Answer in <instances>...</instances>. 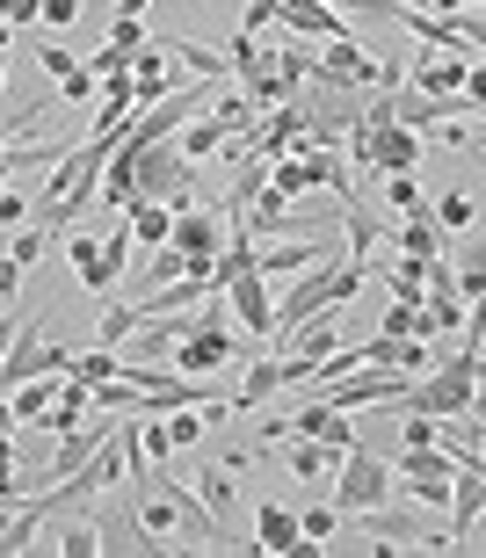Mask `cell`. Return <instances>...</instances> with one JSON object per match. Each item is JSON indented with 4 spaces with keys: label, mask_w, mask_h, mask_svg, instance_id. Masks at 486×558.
Segmentation results:
<instances>
[{
    "label": "cell",
    "mask_w": 486,
    "mask_h": 558,
    "mask_svg": "<svg viewBox=\"0 0 486 558\" xmlns=\"http://www.w3.org/2000/svg\"><path fill=\"white\" fill-rule=\"evenodd\" d=\"M124 218H131V247H168V204L138 196V204H124Z\"/></svg>",
    "instance_id": "cell-17"
},
{
    "label": "cell",
    "mask_w": 486,
    "mask_h": 558,
    "mask_svg": "<svg viewBox=\"0 0 486 558\" xmlns=\"http://www.w3.org/2000/svg\"><path fill=\"white\" fill-rule=\"evenodd\" d=\"M51 551H65V558H95V551H102V530H95V515H81L73 530H59V537H51Z\"/></svg>",
    "instance_id": "cell-21"
},
{
    "label": "cell",
    "mask_w": 486,
    "mask_h": 558,
    "mask_svg": "<svg viewBox=\"0 0 486 558\" xmlns=\"http://www.w3.org/2000/svg\"><path fill=\"white\" fill-rule=\"evenodd\" d=\"M385 204H392V210L406 218V210H428V196L414 189V174H385Z\"/></svg>",
    "instance_id": "cell-24"
},
{
    "label": "cell",
    "mask_w": 486,
    "mask_h": 558,
    "mask_svg": "<svg viewBox=\"0 0 486 558\" xmlns=\"http://www.w3.org/2000/svg\"><path fill=\"white\" fill-rule=\"evenodd\" d=\"M160 51H168V59H190L196 81H226V51H204V44H190V37H168Z\"/></svg>",
    "instance_id": "cell-18"
},
{
    "label": "cell",
    "mask_w": 486,
    "mask_h": 558,
    "mask_svg": "<svg viewBox=\"0 0 486 558\" xmlns=\"http://www.w3.org/2000/svg\"><path fill=\"white\" fill-rule=\"evenodd\" d=\"M102 44H109V51H138V44H146V22H131V15H109Z\"/></svg>",
    "instance_id": "cell-26"
},
{
    "label": "cell",
    "mask_w": 486,
    "mask_h": 558,
    "mask_svg": "<svg viewBox=\"0 0 486 558\" xmlns=\"http://www.w3.org/2000/svg\"><path fill=\"white\" fill-rule=\"evenodd\" d=\"M44 124V109H22V117H0V145L8 138H22V131H37Z\"/></svg>",
    "instance_id": "cell-36"
},
{
    "label": "cell",
    "mask_w": 486,
    "mask_h": 558,
    "mask_svg": "<svg viewBox=\"0 0 486 558\" xmlns=\"http://www.w3.org/2000/svg\"><path fill=\"white\" fill-rule=\"evenodd\" d=\"M247 341H240V333H226V298H204V312H196V327L182 333V341H174L168 349V371L174 377H211V371H226V363H247Z\"/></svg>",
    "instance_id": "cell-2"
},
{
    "label": "cell",
    "mask_w": 486,
    "mask_h": 558,
    "mask_svg": "<svg viewBox=\"0 0 486 558\" xmlns=\"http://www.w3.org/2000/svg\"><path fill=\"white\" fill-rule=\"evenodd\" d=\"M65 254H73V269H81V283L95 290V298H109V290H117V269L102 262V240L87 232V218H81L73 232H65Z\"/></svg>",
    "instance_id": "cell-12"
},
{
    "label": "cell",
    "mask_w": 486,
    "mask_h": 558,
    "mask_svg": "<svg viewBox=\"0 0 486 558\" xmlns=\"http://www.w3.org/2000/svg\"><path fill=\"white\" fill-rule=\"evenodd\" d=\"M95 240H102V262L124 276V262H131V226H109V232H95Z\"/></svg>",
    "instance_id": "cell-29"
},
{
    "label": "cell",
    "mask_w": 486,
    "mask_h": 558,
    "mask_svg": "<svg viewBox=\"0 0 486 558\" xmlns=\"http://www.w3.org/2000/svg\"><path fill=\"white\" fill-rule=\"evenodd\" d=\"M22 218H29V204H22L15 189H0V226H22Z\"/></svg>",
    "instance_id": "cell-37"
},
{
    "label": "cell",
    "mask_w": 486,
    "mask_h": 558,
    "mask_svg": "<svg viewBox=\"0 0 486 558\" xmlns=\"http://www.w3.org/2000/svg\"><path fill=\"white\" fill-rule=\"evenodd\" d=\"M59 95H65V102H87V95H95V73H87V65H73V73L59 81Z\"/></svg>",
    "instance_id": "cell-33"
},
{
    "label": "cell",
    "mask_w": 486,
    "mask_h": 558,
    "mask_svg": "<svg viewBox=\"0 0 486 558\" xmlns=\"http://www.w3.org/2000/svg\"><path fill=\"white\" fill-rule=\"evenodd\" d=\"M44 247H51V232H44V226H29V232H15V240H8V262H15L22 276H29V269H37V254H44Z\"/></svg>",
    "instance_id": "cell-23"
},
{
    "label": "cell",
    "mask_w": 486,
    "mask_h": 558,
    "mask_svg": "<svg viewBox=\"0 0 486 558\" xmlns=\"http://www.w3.org/2000/svg\"><path fill=\"white\" fill-rule=\"evenodd\" d=\"M472 218H479V204H472V196H444V204H436V226H444V232H465Z\"/></svg>",
    "instance_id": "cell-28"
},
{
    "label": "cell",
    "mask_w": 486,
    "mask_h": 558,
    "mask_svg": "<svg viewBox=\"0 0 486 558\" xmlns=\"http://www.w3.org/2000/svg\"><path fill=\"white\" fill-rule=\"evenodd\" d=\"M240 226H247V232H313V218H305L297 204H283L276 189H262V196L240 210Z\"/></svg>",
    "instance_id": "cell-13"
},
{
    "label": "cell",
    "mask_w": 486,
    "mask_h": 558,
    "mask_svg": "<svg viewBox=\"0 0 486 558\" xmlns=\"http://www.w3.org/2000/svg\"><path fill=\"white\" fill-rule=\"evenodd\" d=\"M385 240H400V254H414V262L444 254V226H436V210H406V226L385 232Z\"/></svg>",
    "instance_id": "cell-15"
},
{
    "label": "cell",
    "mask_w": 486,
    "mask_h": 558,
    "mask_svg": "<svg viewBox=\"0 0 486 558\" xmlns=\"http://www.w3.org/2000/svg\"><path fill=\"white\" fill-rule=\"evenodd\" d=\"M335 537H341L335 500H319V508H305V515H297V544H335Z\"/></svg>",
    "instance_id": "cell-19"
},
{
    "label": "cell",
    "mask_w": 486,
    "mask_h": 558,
    "mask_svg": "<svg viewBox=\"0 0 486 558\" xmlns=\"http://www.w3.org/2000/svg\"><path fill=\"white\" fill-rule=\"evenodd\" d=\"M182 269H190V262H182V254H174V247H153V269H146V290H160V283H182Z\"/></svg>",
    "instance_id": "cell-27"
},
{
    "label": "cell",
    "mask_w": 486,
    "mask_h": 558,
    "mask_svg": "<svg viewBox=\"0 0 486 558\" xmlns=\"http://www.w3.org/2000/svg\"><path fill=\"white\" fill-rule=\"evenodd\" d=\"M276 450H283V472L305 478V486H327V478H335V464H341L335 442H313V435H276Z\"/></svg>",
    "instance_id": "cell-9"
},
{
    "label": "cell",
    "mask_w": 486,
    "mask_h": 558,
    "mask_svg": "<svg viewBox=\"0 0 486 558\" xmlns=\"http://www.w3.org/2000/svg\"><path fill=\"white\" fill-rule=\"evenodd\" d=\"M472 73H479V59H458V51H428V59L406 65V87H414V95H465Z\"/></svg>",
    "instance_id": "cell-8"
},
{
    "label": "cell",
    "mask_w": 486,
    "mask_h": 558,
    "mask_svg": "<svg viewBox=\"0 0 486 558\" xmlns=\"http://www.w3.org/2000/svg\"><path fill=\"white\" fill-rule=\"evenodd\" d=\"M269 22H276V0H254V8H247V22H240V29H254V37H262Z\"/></svg>",
    "instance_id": "cell-38"
},
{
    "label": "cell",
    "mask_w": 486,
    "mask_h": 558,
    "mask_svg": "<svg viewBox=\"0 0 486 558\" xmlns=\"http://www.w3.org/2000/svg\"><path fill=\"white\" fill-rule=\"evenodd\" d=\"M196 500H204V508H211L218 522L233 515V464H226V457H211V464H196Z\"/></svg>",
    "instance_id": "cell-16"
},
{
    "label": "cell",
    "mask_w": 486,
    "mask_h": 558,
    "mask_svg": "<svg viewBox=\"0 0 486 558\" xmlns=\"http://www.w3.org/2000/svg\"><path fill=\"white\" fill-rule=\"evenodd\" d=\"M356 290H363V262H349V254H319L313 269H297V290H283L269 341H291V333L305 327L313 312H341Z\"/></svg>",
    "instance_id": "cell-1"
},
{
    "label": "cell",
    "mask_w": 486,
    "mask_h": 558,
    "mask_svg": "<svg viewBox=\"0 0 486 558\" xmlns=\"http://www.w3.org/2000/svg\"><path fill=\"white\" fill-rule=\"evenodd\" d=\"M37 15H44V22H51V29H65V22L81 15V0H37Z\"/></svg>",
    "instance_id": "cell-35"
},
{
    "label": "cell",
    "mask_w": 486,
    "mask_h": 558,
    "mask_svg": "<svg viewBox=\"0 0 486 558\" xmlns=\"http://www.w3.org/2000/svg\"><path fill=\"white\" fill-rule=\"evenodd\" d=\"M37 65H44V73H51V81H65V73H73V65H81V59H73V51H65V44H51V37H44Z\"/></svg>",
    "instance_id": "cell-32"
},
{
    "label": "cell",
    "mask_w": 486,
    "mask_h": 558,
    "mask_svg": "<svg viewBox=\"0 0 486 558\" xmlns=\"http://www.w3.org/2000/svg\"><path fill=\"white\" fill-rule=\"evenodd\" d=\"M305 81L313 87H378V59L341 29V37L313 44V73H305Z\"/></svg>",
    "instance_id": "cell-5"
},
{
    "label": "cell",
    "mask_w": 486,
    "mask_h": 558,
    "mask_svg": "<svg viewBox=\"0 0 486 558\" xmlns=\"http://www.w3.org/2000/svg\"><path fill=\"white\" fill-rule=\"evenodd\" d=\"M378 500H392V457L349 442L341 464H335V515H341V530H349L356 508H378Z\"/></svg>",
    "instance_id": "cell-3"
},
{
    "label": "cell",
    "mask_w": 486,
    "mask_h": 558,
    "mask_svg": "<svg viewBox=\"0 0 486 558\" xmlns=\"http://www.w3.org/2000/svg\"><path fill=\"white\" fill-rule=\"evenodd\" d=\"M370 167H378V174H414V167H422V131L370 124Z\"/></svg>",
    "instance_id": "cell-11"
},
{
    "label": "cell",
    "mask_w": 486,
    "mask_h": 558,
    "mask_svg": "<svg viewBox=\"0 0 486 558\" xmlns=\"http://www.w3.org/2000/svg\"><path fill=\"white\" fill-rule=\"evenodd\" d=\"M254 551H305L297 544V515H283L276 500H262L254 508Z\"/></svg>",
    "instance_id": "cell-14"
},
{
    "label": "cell",
    "mask_w": 486,
    "mask_h": 558,
    "mask_svg": "<svg viewBox=\"0 0 486 558\" xmlns=\"http://www.w3.org/2000/svg\"><path fill=\"white\" fill-rule=\"evenodd\" d=\"M8 407H15V421H44V407H51V385H44V377H29V385H15V392H8Z\"/></svg>",
    "instance_id": "cell-22"
},
{
    "label": "cell",
    "mask_w": 486,
    "mask_h": 558,
    "mask_svg": "<svg viewBox=\"0 0 486 558\" xmlns=\"http://www.w3.org/2000/svg\"><path fill=\"white\" fill-rule=\"evenodd\" d=\"M0 22H8V29H29V22H37V0H0Z\"/></svg>",
    "instance_id": "cell-34"
},
{
    "label": "cell",
    "mask_w": 486,
    "mask_h": 558,
    "mask_svg": "<svg viewBox=\"0 0 486 558\" xmlns=\"http://www.w3.org/2000/svg\"><path fill=\"white\" fill-rule=\"evenodd\" d=\"M276 435H313V442H335V450H349V442H356L349 414H341V407H327V399L297 407V414H291V428H283V421H262V442H276Z\"/></svg>",
    "instance_id": "cell-6"
},
{
    "label": "cell",
    "mask_w": 486,
    "mask_h": 558,
    "mask_svg": "<svg viewBox=\"0 0 486 558\" xmlns=\"http://www.w3.org/2000/svg\"><path fill=\"white\" fill-rule=\"evenodd\" d=\"M8 37H15V29H8V22H0V51H8Z\"/></svg>",
    "instance_id": "cell-40"
},
{
    "label": "cell",
    "mask_w": 486,
    "mask_h": 558,
    "mask_svg": "<svg viewBox=\"0 0 486 558\" xmlns=\"http://www.w3.org/2000/svg\"><path fill=\"white\" fill-rule=\"evenodd\" d=\"M131 327H138V305H124V298H102V349H124Z\"/></svg>",
    "instance_id": "cell-20"
},
{
    "label": "cell",
    "mask_w": 486,
    "mask_h": 558,
    "mask_svg": "<svg viewBox=\"0 0 486 558\" xmlns=\"http://www.w3.org/2000/svg\"><path fill=\"white\" fill-rule=\"evenodd\" d=\"M22 500V478H15V442L0 435V508H15Z\"/></svg>",
    "instance_id": "cell-30"
},
{
    "label": "cell",
    "mask_w": 486,
    "mask_h": 558,
    "mask_svg": "<svg viewBox=\"0 0 486 558\" xmlns=\"http://www.w3.org/2000/svg\"><path fill=\"white\" fill-rule=\"evenodd\" d=\"M0 515H8V508H0Z\"/></svg>",
    "instance_id": "cell-42"
},
{
    "label": "cell",
    "mask_w": 486,
    "mask_h": 558,
    "mask_svg": "<svg viewBox=\"0 0 486 558\" xmlns=\"http://www.w3.org/2000/svg\"><path fill=\"white\" fill-rule=\"evenodd\" d=\"M276 392H283V355H262V349H254L247 363H240V392L226 399V407H233V414H254V407H269Z\"/></svg>",
    "instance_id": "cell-10"
},
{
    "label": "cell",
    "mask_w": 486,
    "mask_h": 558,
    "mask_svg": "<svg viewBox=\"0 0 486 558\" xmlns=\"http://www.w3.org/2000/svg\"><path fill=\"white\" fill-rule=\"evenodd\" d=\"M0 87H8V59H0Z\"/></svg>",
    "instance_id": "cell-41"
},
{
    "label": "cell",
    "mask_w": 486,
    "mask_h": 558,
    "mask_svg": "<svg viewBox=\"0 0 486 558\" xmlns=\"http://www.w3.org/2000/svg\"><path fill=\"white\" fill-rule=\"evenodd\" d=\"M73 377H81V385H102V377H117V349H87V355H73Z\"/></svg>",
    "instance_id": "cell-25"
},
{
    "label": "cell",
    "mask_w": 486,
    "mask_h": 558,
    "mask_svg": "<svg viewBox=\"0 0 486 558\" xmlns=\"http://www.w3.org/2000/svg\"><path fill=\"white\" fill-rule=\"evenodd\" d=\"M146 494H160V500H168V515L182 522V530H190V537L204 544V551H254V544H240L233 530H226V522H218L211 508L196 500V486H182V478H168V472H160V464H153V472H146Z\"/></svg>",
    "instance_id": "cell-4"
},
{
    "label": "cell",
    "mask_w": 486,
    "mask_h": 558,
    "mask_svg": "<svg viewBox=\"0 0 486 558\" xmlns=\"http://www.w3.org/2000/svg\"><path fill=\"white\" fill-rule=\"evenodd\" d=\"M319 254H341L335 232H319V240H276V247H254V269L269 276V283H291L297 269H313Z\"/></svg>",
    "instance_id": "cell-7"
},
{
    "label": "cell",
    "mask_w": 486,
    "mask_h": 558,
    "mask_svg": "<svg viewBox=\"0 0 486 558\" xmlns=\"http://www.w3.org/2000/svg\"><path fill=\"white\" fill-rule=\"evenodd\" d=\"M406 494L422 508H450V478H406Z\"/></svg>",
    "instance_id": "cell-31"
},
{
    "label": "cell",
    "mask_w": 486,
    "mask_h": 558,
    "mask_svg": "<svg viewBox=\"0 0 486 558\" xmlns=\"http://www.w3.org/2000/svg\"><path fill=\"white\" fill-rule=\"evenodd\" d=\"M15 290H22V269L8 262V254H0V298H15Z\"/></svg>",
    "instance_id": "cell-39"
}]
</instances>
